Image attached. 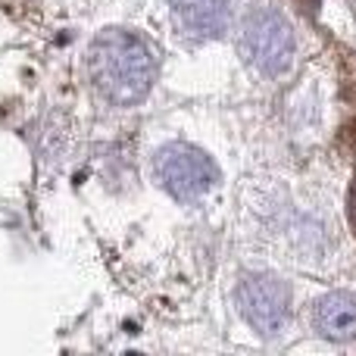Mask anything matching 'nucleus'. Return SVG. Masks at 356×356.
Here are the masks:
<instances>
[{"mask_svg": "<svg viewBox=\"0 0 356 356\" xmlns=\"http://www.w3.org/2000/svg\"><path fill=\"white\" fill-rule=\"evenodd\" d=\"M238 307L244 319L257 328L259 334L272 338L284 328L291 313V291L282 278L257 272V275H244L238 284Z\"/></svg>", "mask_w": 356, "mask_h": 356, "instance_id": "obj_4", "label": "nucleus"}, {"mask_svg": "<svg viewBox=\"0 0 356 356\" xmlns=\"http://www.w3.org/2000/svg\"><path fill=\"white\" fill-rule=\"evenodd\" d=\"M350 219L356 225V181H353V191H350Z\"/></svg>", "mask_w": 356, "mask_h": 356, "instance_id": "obj_7", "label": "nucleus"}, {"mask_svg": "<svg viewBox=\"0 0 356 356\" xmlns=\"http://www.w3.org/2000/svg\"><path fill=\"white\" fill-rule=\"evenodd\" d=\"M88 75L104 100L116 106H135L154 88L156 60L144 38L125 29H106L88 50Z\"/></svg>", "mask_w": 356, "mask_h": 356, "instance_id": "obj_1", "label": "nucleus"}, {"mask_svg": "<svg viewBox=\"0 0 356 356\" xmlns=\"http://www.w3.org/2000/svg\"><path fill=\"white\" fill-rule=\"evenodd\" d=\"M316 332L328 341H353L356 338V297L347 291L325 294L316 303Z\"/></svg>", "mask_w": 356, "mask_h": 356, "instance_id": "obj_6", "label": "nucleus"}, {"mask_svg": "<svg viewBox=\"0 0 356 356\" xmlns=\"http://www.w3.org/2000/svg\"><path fill=\"white\" fill-rule=\"evenodd\" d=\"M241 56L263 75H282L294 60V29L275 6H253L241 22Z\"/></svg>", "mask_w": 356, "mask_h": 356, "instance_id": "obj_2", "label": "nucleus"}, {"mask_svg": "<svg viewBox=\"0 0 356 356\" xmlns=\"http://www.w3.org/2000/svg\"><path fill=\"white\" fill-rule=\"evenodd\" d=\"M154 172L160 178V184L175 197V200H200L207 191L216 188L219 181V169L203 150L191 147V144H166L163 150H156Z\"/></svg>", "mask_w": 356, "mask_h": 356, "instance_id": "obj_3", "label": "nucleus"}, {"mask_svg": "<svg viewBox=\"0 0 356 356\" xmlns=\"http://www.w3.org/2000/svg\"><path fill=\"white\" fill-rule=\"evenodd\" d=\"M172 16L191 38H219L232 19V0H172Z\"/></svg>", "mask_w": 356, "mask_h": 356, "instance_id": "obj_5", "label": "nucleus"}]
</instances>
